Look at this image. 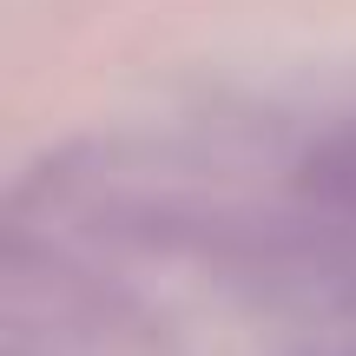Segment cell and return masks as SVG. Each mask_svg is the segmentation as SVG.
I'll list each match as a JSON object with an SVG mask.
<instances>
[{"instance_id":"1","label":"cell","mask_w":356,"mask_h":356,"mask_svg":"<svg viewBox=\"0 0 356 356\" xmlns=\"http://www.w3.org/2000/svg\"><path fill=\"white\" fill-rule=\"evenodd\" d=\"M304 185L323 204H337V211H356V126H337L323 145H310Z\"/></svg>"}]
</instances>
